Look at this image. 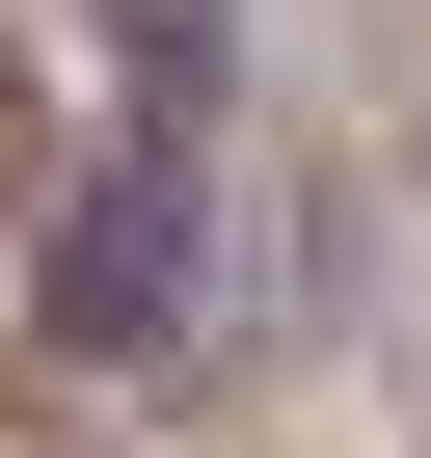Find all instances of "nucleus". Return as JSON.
Segmentation results:
<instances>
[{"mask_svg":"<svg viewBox=\"0 0 431 458\" xmlns=\"http://www.w3.org/2000/svg\"><path fill=\"white\" fill-rule=\"evenodd\" d=\"M189 324V135L81 189V243H55V351H162Z\"/></svg>","mask_w":431,"mask_h":458,"instance_id":"obj_1","label":"nucleus"},{"mask_svg":"<svg viewBox=\"0 0 431 458\" xmlns=\"http://www.w3.org/2000/svg\"><path fill=\"white\" fill-rule=\"evenodd\" d=\"M28 162H55V135H28V55H0V216H28Z\"/></svg>","mask_w":431,"mask_h":458,"instance_id":"obj_2","label":"nucleus"}]
</instances>
